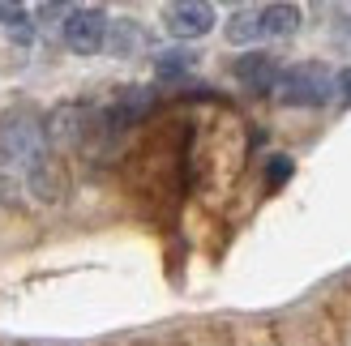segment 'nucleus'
<instances>
[{
	"instance_id": "9d476101",
	"label": "nucleus",
	"mask_w": 351,
	"mask_h": 346,
	"mask_svg": "<svg viewBox=\"0 0 351 346\" xmlns=\"http://www.w3.org/2000/svg\"><path fill=\"white\" fill-rule=\"evenodd\" d=\"M291 171H295V167H291V159L274 154V159H270V171H266V184H270V188H283V184L291 180Z\"/></svg>"
},
{
	"instance_id": "1a4fd4ad",
	"label": "nucleus",
	"mask_w": 351,
	"mask_h": 346,
	"mask_svg": "<svg viewBox=\"0 0 351 346\" xmlns=\"http://www.w3.org/2000/svg\"><path fill=\"white\" fill-rule=\"evenodd\" d=\"M184 68H193L189 51H159V56H154V73L159 77H180Z\"/></svg>"
},
{
	"instance_id": "6e6552de",
	"label": "nucleus",
	"mask_w": 351,
	"mask_h": 346,
	"mask_svg": "<svg viewBox=\"0 0 351 346\" xmlns=\"http://www.w3.org/2000/svg\"><path fill=\"white\" fill-rule=\"evenodd\" d=\"M257 39H261V17H257V9H236L232 17H227V43L249 47Z\"/></svg>"
},
{
	"instance_id": "20e7f679",
	"label": "nucleus",
	"mask_w": 351,
	"mask_h": 346,
	"mask_svg": "<svg viewBox=\"0 0 351 346\" xmlns=\"http://www.w3.org/2000/svg\"><path fill=\"white\" fill-rule=\"evenodd\" d=\"M163 22H167V34H176V39H202V34L215 30V9L206 0H180V5L163 9Z\"/></svg>"
},
{
	"instance_id": "39448f33",
	"label": "nucleus",
	"mask_w": 351,
	"mask_h": 346,
	"mask_svg": "<svg viewBox=\"0 0 351 346\" xmlns=\"http://www.w3.org/2000/svg\"><path fill=\"white\" fill-rule=\"evenodd\" d=\"M236 81L244 85V90H253V94H266L278 85V77H283V68L274 64V56H266V51H249V56H240L236 60Z\"/></svg>"
},
{
	"instance_id": "f03ea898",
	"label": "nucleus",
	"mask_w": 351,
	"mask_h": 346,
	"mask_svg": "<svg viewBox=\"0 0 351 346\" xmlns=\"http://www.w3.org/2000/svg\"><path fill=\"white\" fill-rule=\"evenodd\" d=\"M47 159H43V129L30 116H9L0 120V167L26 171L34 176Z\"/></svg>"
},
{
	"instance_id": "0eeeda50",
	"label": "nucleus",
	"mask_w": 351,
	"mask_h": 346,
	"mask_svg": "<svg viewBox=\"0 0 351 346\" xmlns=\"http://www.w3.org/2000/svg\"><path fill=\"white\" fill-rule=\"evenodd\" d=\"M150 107H154V94L146 90V85H129V90L116 98V107H112V124L129 129V124H137V120H142Z\"/></svg>"
},
{
	"instance_id": "423d86ee",
	"label": "nucleus",
	"mask_w": 351,
	"mask_h": 346,
	"mask_svg": "<svg viewBox=\"0 0 351 346\" xmlns=\"http://www.w3.org/2000/svg\"><path fill=\"white\" fill-rule=\"evenodd\" d=\"M257 17H261V39H287V34H295L300 22H304L300 5H287V0L257 5Z\"/></svg>"
},
{
	"instance_id": "9b49d317",
	"label": "nucleus",
	"mask_w": 351,
	"mask_h": 346,
	"mask_svg": "<svg viewBox=\"0 0 351 346\" xmlns=\"http://www.w3.org/2000/svg\"><path fill=\"white\" fill-rule=\"evenodd\" d=\"M335 98L347 103L351 107V68H343V73H335Z\"/></svg>"
},
{
	"instance_id": "f8f14e48",
	"label": "nucleus",
	"mask_w": 351,
	"mask_h": 346,
	"mask_svg": "<svg viewBox=\"0 0 351 346\" xmlns=\"http://www.w3.org/2000/svg\"><path fill=\"white\" fill-rule=\"evenodd\" d=\"M0 22H26L22 5H0Z\"/></svg>"
},
{
	"instance_id": "f257e3e1",
	"label": "nucleus",
	"mask_w": 351,
	"mask_h": 346,
	"mask_svg": "<svg viewBox=\"0 0 351 346\" xmlns=\"http://www.w3.org/2000/svg\"><path fill=\"white\" fill-rule=\"evenodd\" d=\"M274 98L283 107H326L335 98V73L322 60H304L283 68V77L274 85Z\"/></svg>"
},
{
	"instance_id": "7ed1b4c3",
	"label": "nucleus",
	"mask_w": 351,
	"mask_h": 346,
	"mask_svg": "<svg viewBox=\"0 0 351 346\" xmlns=\"http://www.w3.org/2000/svg\"><path fill=\"white\" fill-rule=\"evenodd\" d=\"M108 30H112V22L99 5L69 9V17H64V43L73 56H99L103 43H108Z\"/></svg>"
}]
</instances>
